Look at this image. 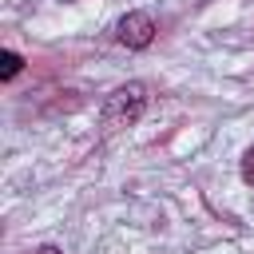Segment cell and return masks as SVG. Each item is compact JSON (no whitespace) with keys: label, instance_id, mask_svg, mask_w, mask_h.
<instances>
[{"label":"cell","instance_id":"6da1fadb","mask_svg":"<svg viewBox=\"0 0 254 254\" xmlns=\"http://www.w3.org/2000/svg\"><path fill=\"white\" fill-rule=\"evenodd\" d=\"M147 103H151L147 83H139V79L119 83V87H115V91L103 99V107H99V127H103V135H115V131L135 127V123L143 119Z\"/></svg>","mask_w":254,"mask_h":254},{"label":"cell","instance_id":"7a4b0ae2","mask_svg":"<svg viewBox=\"0 0 254 254\" xmlns=\"http://www.w3.org/2000/svg\"><path fill=\"white\" fill-rule=\"evenodd\" d=\"M155 36H159V24H155L147 12H127V16L115 24V40H119L123 48H131V52L151 48V44H155Z\"/></svg>","mask_w":254,"mask_h":254},{"label":"cell","instance_id":"3957f363","mask_svg":"<svg viewBox=\"0 0 254 254\" xmlns=\"http://www.w3.org/2000/svg\"><path fill=\"white\" fill-rule=\"evenodd\" d=\"M20 71H24V56L12 52V48H4V56H0V79L8 83V79H16Z\"/></svg>","mask_w":254,"mask_h":254},{"label":"cell","instance_id":"277c9868","mask_svg":"<svg viewBox=\"0 0 254 254\" xmlns=\"http://www.w3.org/2000/svg\"><path fill=\"white\" fill-rule=\"evenodd\" d=\"M242 183H246V187H254V147L242 155Z\"/></svg>","mask_w":254,"mask_h":254},{"label":"cell","instance_id":"5b68a950","mask_svg":"<svg viewBox=\"0 0 254 254\" xmlns=\"http://www.w3.org/2000/svg\"><path fill=\"white\" fill-rule=\"evenodd\" d=\"M36 254H64V250H60V246H40Z\"/></svg>","mask_w":254,"mask_h":254}]
</instances>
